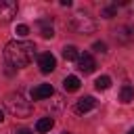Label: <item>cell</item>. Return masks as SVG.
<instances>
[{
    "label": "cell",
    "mask_w": 134,
    "mask_h": 134,
    "mask_svg": "<svg viewBox=\"0 0 134 134\" xmlns=\"http://www.w3.org/2000/svg\"><path fill=\"white\" fill-rule=\"evenodd\" d=\"M128 134H134V128H132V130H130V132H128Z\"/></svg>",
    "instance_id": "obj_22"
},
{
    "label": "cell",
    "mask_w": 134,
    "mask_h": 134,
    "mask_svg": "<svg viewBox=\"0 0 134 134\" xmlns=\"http://www.w3.org/2000/svg\"><path fill=\"white\" fill-rule=\"evenodd\" d=\"M115 38L119 40V42H132L134 40V25H121V27H117L115 29Z\"/></svg>",
    "instance_id": "obj_9"
},
{
    "label": "cell",
    "mask_w": 134,
    "mask_h": 134,
    "mask_svg": "<svg viewBox=\"0 0 134 134\" xmlns=\"http://www.w3.org/2000/svg\"><path fill=\"white\" fill-rule=\"evenodd\" d=\"M94 67H96V61L92 59V54H80V59H77V69L82 71V73H92L94 71Z\"/></svg>",
    "instance_id": "obj_6"
},
{
    "label": "cell",
    "mask_w": 134,
    "mask_h": 134,
    "mask_svg": "<svg viewBox=\"0 0 134 134\" xmlns=\"http://www.w3.org/2000/svg\"><path fill=\"white\" fill-rule=\"evenodd\" d=\"M54 126V119L52 117H42V119H38V124H36V132H48L50 128Z\"/></svg>",
    "instance_id": "obj_12"
},
{
    "label": "cell",
    "mask_w": 134,
    "mask_h": 134,
    "mask_svg": "<svg viewBox=\"0 0 134 134\" xmlns=\"http://www.w3.org/2000/svg\"><path fill=\"white\" fill-rule=\"evenodd\" d=\"M52 94H54V90H52V86H50V84H40V86H36V88L31 90V98H34V100L50 98Z\"/></svg>",
    "instance_id": "obj_7"
},
{
    "label": "cell",
    "mask_w": 134,
    "mask_h": 134,
    "mask_svg": "<svg viewBox=\"0 0 134 134\" xmlns=\"http://www.w3.org/2000/svg\"><path fill=\"white\" fill-rule=\"evenodd\" d=\"M17 134H34V132H31V130H27V128H19V130H17Z\"/></svg>",
    "instance_id": "obj_19"
},
{
    "label": "cell",
    "mask_w": 134,
    "mask_h": 134,
    "mask_svg": "<svg viewBox=\"0 0 134 134\" xmlns=\"http://www.w3.org/2000/svg\"><path fill=\"white\" fill-rule=\"evenodd\" d=\"M69 25H71V29H75L77 34H92L94 29H96V23L92 21V17H88V15H82V13H77L71 21H69Z\"/></svg>",
    "instance_id": "obj_3"
},
{
    "label": "cell",
    "mask_w": 134,
    "mask_h": 134,
    "mask_svg": "<svg viewBox=\"0 0 134 134\" xmlns=\"http://www.w3.org/2000/svg\"><path fill=\"white\" fill-rule=\"evenodd\" d=\"M63 88H65L67 92H75V90L80 88V77H77V75H67V77L63 80Z\"/></svg>",
    "instance_id": "obj_10"
},
{
    "label": "cell",
    "mask_w": 134,
    "mask_h": 134,
    "mask_svg": "<svg viewBox=\"0 0 134 134\" xmlns=\"http://www.w3.org/2000/svg\"><path fill=\"white\" fill-rule=\"evenodd\" d=\"M15 34H17V36H19V38H25V36H27V34H29V27H27V25H23V23H21V25H17V29H15Z\"/></svg>",
    "instance_id": "obj_17"
},
{
    "label": "cell",
    "mask_w": 134,
    "mask_h": 134,
    "mask_svg": "<svg viewBox=\"0 0 134 134\" xmlns=\"http://www.w3.org/2000/svg\"><path fill=\"white\" fill-rule=\"evenodd\" d=\"M34 54H36V46L34 42H27V40H13L4 48V59L15 69L27 67L34 61Z\"/></svg>",
    "instance_id": "obj_1"
},
{
    "label": "cell",
    "mask_w": 134,
    "mask_h": 134,
    "mask_svg": "<svg viewBox=\"0 0 134 134\" xmlns=\"http://www.w3.org/2000/svg\"><path fill=\"white\" fill-rule=\"evenodd\" d=\"M117 15V4H109V6H105L103 10H100V17L103 19H111V17H115Z\"/></svg>",
    "instance_id": "obj_16"
},
{
    "label": "cell",
    "mask_w": 134,
    "mask_h": 134,
    "mask_svg": "<svg viewBox=\"0 0 134 134\" xmlns=\"http://www.w3.org/2000/svg\"><path fill=\"white\" fill-rule=\"evenodd\" d=\"M61 6H71V0H61Z\"/></svg>",
    "instance_id": "obj_20"
},
{
    "label": "cell",
    "mask_w": 134,
    "mask_h": 134,
    "mask_svg": "<svg viewBox=\"0 0 134 134\" xmlns=\"http://www.w3.org/2000/svg\"><path fill=\"white\" fill-rule=\"evenodd\" d=\"M96 107V98L94 96H84V98H80L77 103H75V113H88V111H92Z\"/></svg>",
    "instance_id": "obj_8"
},
{
    "label": "cell",
    "mask_w": 134,
    "mask_h": 134,
    "mask_svg": "<svg viewBox=\"0 0 134 134\" xmlns=\"http://www.w3.org/2000/svg\"><path fill=\"white\" fill-rule=\"evenodd\" d=\"M63 134H69V132H63Z\"/></svg>",
    "instance_id": "obj_23"
},
{
    "label": "cell",
    "mask_w": 134,
    "mask_h": 134,
    "mask_svg": "<svg viewBox=\"0 0 134 134\" xmlns=\"http://www.w3.org/2000/svg\"><path fill=\"white\" fill-rule=\"evenodd\" d=\"M15 15H17V2H13V0H0V21L8 23Z\"/></svg>",
    "instance_id": "obj_4"
},
{
    "label": "cell",
    "mask_w": 134,
    "mask_h": 134,
    "mask_svg": "<svg viewBox=\"0 0 134 134\" xmlns=\"http://www.w3.org/2000/svg\"><path fill=\"white\" fill-rule=\"evenodd\" d=\"M4 107H6V111H8L10 115H15V117H29L31 111H34V105H31L29 100H25L21 92H10V94L4 98Z\"/></svg>",
    "instance_id": "obj_2"
},
{
    "label": "cell",
    "mask_w": 134,
    "mask_h": 134,
    "mask_svg": "<svg viewBox=\"0 0 134 134\" xmlns=\"http://www.w3.org/2000/svg\"><path fill=\"white\" fill-rule=\"evenodd\" d=\"M2 119H4V113H2V111H0V124H2Z\"/></svg>",
    "instance_id": "obj_21"
},
{
    "label": "cell",
    "mask_w": 134,
    "mask_h": 134,
    "mask_svg": "<svg viewBox=\"0 0 134 134\" xmlns=\"http://www.w3.org/2000/svg\"><path fill=\"white\" fill-rule=\"evenodd\" d=\"M92 48H94L96 52H107V44H105V42H94Z\"/></svg>",
    "instance_id": "obj_18"
},
{
    "label": "cell",
    "mask_w": 134,
    "mask_h": 134,
    "mask_svg": "<svg viewBox=\"0 0 134 134\" xmlns=\"http://www.w3.org/2000/svg\"><path fill=\"white\" fill-rule=\"evenodd\" d=\"M38 67H40L42 73H50V71H54V67H57V59H54L50 52H42V54L38 57Z\"/></svg>",
    "instance_id": "obj_5"
},
{
    "label": "cell",
    "mask_w": 134,
    "mask_h": 134,
    "mask_svg": "<svg viewBox=\"0 0 134 134\" xmlns=\"http://www.w3.org/2000/svg\"><path fill=\"white\" fill-rule=\"evenodd\" d=\"M94 86H96V90H107L111 86V77L109 75H100V77H96Z\"/></svg>",
    "instance_id": "obj_15"
},
{
    "label": "cell",
    "mask_w": 134,
    "mask_h": 134,
    "mask_svg": "<svg viewBox=\"0 0 134 134\" xmlns=\"http://www.w3.org/2000/svg\"><path fill=\"white\" fill-rule=\"evenodd\" d=\"M63 59H65V61H77V59H80V50L69 44V46L63 48Z\"/></svg>",
    "instance_id": "obj_13"
},
{
    "label": "cell",
    "mask_w": 134,
    "mask_h": 134,
    "mask_svg": "<svg viewBox=\"0 0 134 134\" xmlns=\"http://www.w3.org/2000/svg\"><path fill=\"white\" fill-rule=\"evenodd\" d=\"M119 100L121 103H132L134 100V88L132 86H121V90H119Z\"/></svg>",
    "instance_id": "obj_11"
},
{
    "label": "cell",
    "mask_w": 134,
    "mask_h": 134,
    "mask_svg": "<svg viewBox=\"0 0 134 134\" xmlns=\"http://www.w3.org/2000/svg\"><path fill=\"white\" fill-rule=\"evenodd\" d=\"M40 23V27H42V38H52L54 36V29H52V25H50V21H46V19H42V21H38Z\"/></svg>",
    "instance_id": "obj_14"
}]
</instances>
